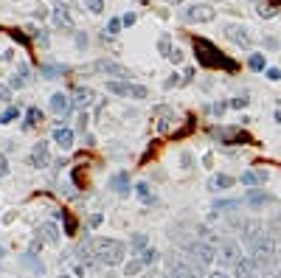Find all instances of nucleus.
Instances as JSON below:
<instances>
[{"label":"nucleus","mask_w":281,"mask_h":278,"mask_svg":"<svg viewBox=\"0 0 281 278\" xmlns=\"http://www.w3.org/2000/svg\"><path fill=\"white\" fill-rule=\"evenodd\" d=\"M250 261L256 264V270L262 276L270 278L276 273V264H279V247H276V239H273L270 231H262V233L253 239L250 244Z\"/></svg>","instance_id":"nucleus-1"},{"label":"nucleus","mask_w":281,"mask_h":278,"mask_svg":"<svg viewBox=\"0 0 281 278\" xmlns=\"http://www.w3.org/2000/svg\"><path fill=\"white\" fill-rule=\"evenodd\" d=\"M194 53H197V65H200V68H208V70L220 68V70H228V73H236L239 70L236 59L225 56V53L211 43V40H205V37H194Z\"/></svg>","instance_id":"nucleus-2"},{"label":"nucleus","mask_w":281,"mask_h":278,"mask_svg":"<svg viewBox=\"0 0 281 278\" xmlns=\"http://www.w3.org/2000/svg\"><path fill=\"white\" fill-rule=\"evenodd\" d=\"M90 247H93V256L98 259V264H107V267H118V264H124L127 244L118 242V239L93 236V239H90Z\"/></svg>","instance_id":"nucleus-3"},{"label":"nucleus","mask_w":281,"mask_h":278,"mask_svg":"<svg viewBox=\"0 0 281 278\" xmlns=\"http://www.w3.org/2000/svg\"><path fill=\"white\" fill-rule=\"evenodd\" d=\"M186 253H188V259H191L194 264H200V267H211V264L217 261V247H214V244H208V242H202V239L188 242Z\"/></svg>","instance_id":"nucleus-4"},{"label":"nucleus","mask_w":281,"mask_h":278,"mask_svg":"<svg viewBox=\"0 0 281 278\" xmlns=\"http://www.w3.org/2000/svg\"><path fill=\"white\" fill-rule=\"evenodd\" d=\"M107 93L121 96V98H132V101H140V98L149 96L143 85H135V82H118V79H110V82H107Z\"/></svg>","instance_id":"nucleus-5"},{"label":"nucleus","mask_w":281,"mask_h":278,"mask_svg":"<svg viewBox=\"0 0 281 278\" xmlns=\"http://www.w3.org/2000/svg\"><path fill=\"white\" fill-rule=\"evenodd\" d=\"M208 135L220 143H253V138L242 127H211Z\"/></svg>","instance_id":"nucleus-6"},{"label":"nucleus","mask_w":281,"mask_h":278,"mask_svg":"<svg viewBox=\"0 0 281 278\" xmlns=\"http://www.w3.org/2000/svg\"><path fill=\"white\" fill-rule=\"evenodd\" d=\"M239 259H242V247L234 239H220V244H217V261H220V267H236Z\"/></svg>","instance_id":"nucleus-7"},{"label":"nucleus","mask_w":281,"mask_h":278,"mask_svg":"<svg viewBox=\"0 0 281 278\" xmlns=\"http://www.w3.org/2000/svg\"><path fill=\"white\" fill-rule=\"evenodd\" d=\"M180 17H183L186 23H211V20L217 17V9H214L211 3H194V6L180 11Z\"/></svg>","instance_id":"nucleus-8"},{"label":"nucleus","mask_w":281,"mask_h":278,"mask_svg":"<svg viewBox=\"0 0 281 278\" xmlns=\"http://www.w3.org/2000/svg\"><path fill=\"white\" fill-rule=\"evenodd\" d=\"M93 70L96 73H101V76H113V79H118V82H130V68H124V65H118V62H113V59H96L93 62Z\"/></svg>","instance_id":"nucleus-9"},{"label":"nucleus","mask_w":281,"mask_h":278,"mask_svg":"<svg viewBox=\"0 0 281 278\" xmlns=\"http://www.w3.org/2000/svg\"><path fill=\"white\" fill-rule=\"evenodd\" d=\"M247 205V208H253V211H262L264 205H270V202H276V197L267 191H262V188H247L245 191V200H242Z\"/></svg>","instance_id":"nucleus-10"},{"label":"nucleus","mask_w":281,"mask_h":278,"mask_svg":"<svg viewBox=\"0 0 281 278\" xmlns=\"http://www.w3.org/2000/svg\"><path fill=\"white\" fill-rule=\"evenodd\" d=\"M53 26L59 28V31H73V17H70V6L68 3H62L56 0V6H53Z\"/></svg>","instance_id":"nucleus-11"},{"label":"nucleus","mask_w":281,"mask_h":278,"mask_svg":"<svg viewBox=\"0 0 281 278\" xmlns=\"http://www.w3.org/2000/svg\"><path fill=\"white\" fill-rule=\"evenodd\" d=\"M28 166H34V169H48V166H51V149H48L45 140L34 143L31 155H28Z\"/></svg>","instance_id":"nucleus-12"},{"label":"nucleus","mask_w":281,"mask_h":278,"mask_svg":"<svg viewBox=\"0 0 281 278\" xmlns=\"http://www.w3.org/2000/svg\"><path fill=\"white\" fill-rule=\"evenodd\" d=\"M48 107H51V113L56 115V118H65V115L73 110V98H70L68 93H53Z\"/></svg>","instance_id":"nucleus-13"},{"label":"nucleus","mask_w":281,"mask_h":278,"mask_svg":"<svg viewBox=\"0 0 281 278\" xmlns=\"http://www.w3.org/2000/svg\"><path fill=\"white\" fill-rule=\"evenodd\" d=\"M222 31H225V37H228L234 45H239V48H250V43H253L245 26H225Z\"/></svg>","instance_id":"nucleus-14"},{"label":"nucleus","mask_w":281,"mask_h":278,"mask_svg":"<svg viewBox=\"0 0 281 278\" xmlns=\"http://www.w3.org/2000/svg\"><path fill=\"white\" fill-rule=\"evenodd\" d=\"M110 188H113L118 197H130V194H132L130 174H127V172H115L113 177H110Z\"/></svg>","instance_id":"nucleus-15"},{"label":"nucleus","mask_w":281,"mask_h":278,"mask_svg":"<svg viewBox=\"0 0 281 278\" xmlns=\"http://www.w3.org/2000/svg\"><path fill=\"white\" fill-rule=\"evenodd\" d=\"M234 278H262V273L256 270V264L250 261V256H242L239 264L234 267Z\"/></svg>","instance_id":"nucleus-16"},{"label":"nucleus","mask_w":281,"mask_h":278,"mask_svg":"<svg viewBox=\"0 0 281 278\" xmlns=\"http://www.w3.org/2000/svg\"><path fill=\"white\" fill-rule=\"evenodd\" d=\"M242 185H247V188H256V185H264L267 183V172L264 169H247V172H242Z\"/></svg>","instance_id":"nucleus-17"},{"label":"nucleus","mask_w":281,"mask_h":278,"mask_svg":"<svg viewBox=\"0 0 281 278\" xmlns=\"http://www.w3.org/2000/svg\"><path fill=\"white\" fill-rule=\"evenodd\" d=\"M93 101H96V93H93L90 87H76V90H73V107L88 110V107H93Z\"/></svg>","instance_id":"nucleus-18"},{"label":"nucleus","mask_w":281,"mask_h":278,"mask_svg":"<svg viewBox=\"0 0 281 278\" xmlns=\"http://www.w3.org/2000/svg\"><path fill=\"white\" fill-rule=\"evenodd\" d=\"M51 140L62 149V152H68V149L73 146V130H68V127H56L53 135H51Z\"/></svg>","instance_id":"nucleus-19"},{"label":"nucleus","mask_w":281,"mask_h":278,"mask_svg":"<svg viewBox=\"0 0 281 278\" xmlns=\"http://www.w3.org/2000/svg\"><path fill=\"white\" fill-rule=\"evenodd\" d=\"M37 236H40L43 242H48V244H59V239H62L59 228L53 225V222H43V225L37 228Z\"/></svg>","instance_id":"nucleus-20"},{"label":"nucleus","mask_w":281,"mask_h":278,"mask_svg":"<svg viewBox=\"0 0 281 278\" xmlns=\"http://www.w3.org/2000/svg\"><path fill=\"white\" fill-rule=\"evenodd\" d=\"M155 118H158V132H172L175 113H172L169 107H155Z\"/></svg>","instance_id":"nucleus-21"},{"label":"nucleus","mask_w":281,"mask_h":278,"mask_svg":"<svg viewBox=\"0 0 281 278\" xmlns=\"http://www.w3.org/2000/svg\"><path fill=\"white\" fill-rule=\"evenodd\" d=\"M20 264H23V267H28L31 273H34V276H43V273H45V264L37 259L34 253H26V256H20Z\"/></svg>","instance_id":"nucleus-22"},{"label":"nucleus","mask_w":281,"mask_h":278,"mask_svg":"<svg viewBox=\"0 0 281 278\" xmlns=\"http://www.w3.org/2000/svg\"><path fill=\"white\" fill-rule=\"evenodd\" d=\"M28 85V65H17V73L9 79V87L11 90H20V87Z\"/></svg>","instance_id":"nucleus-23"},{"label":"nucleus","mask_w":281,"mask_h":278,"mask_svg":"<svg viewBox=\"0 0 281 278\" xmlns=\"http://www.w3.org/2000/svg\"><path fill=\"white\" fill-rule=\"evenodd\" d=\"M236 183V177H231V174H214V180H211V188L214 191H225Z\"/></svg>","instance_id":"nucleus-24"},{"label":"nucleus","mask_w":281,"mask_h":278,"mask_svg":"<svg viewBox=\"0 0 281 278\" xmlns=\"http://www.w3.org/2000/svg\"><path fill=\"white\" fill-rule=\"evenodd\" d=\"M37 124H43V110L34 104V107L26 110V124H23V130H31V127H37Z\"/></svg>","instance_id":"nucleus-25"},{"label":"nucleus","mask_w":281,"mask_h":278,"mask_svg":"<svg viewBox=\"0 0 281 278\" xmlns=\"http://www.w3.org/2000/svg\"><path fill=\"white\" fill-rule=\"evenodd\" d=\"M62 73H68L65 65H40V76H45V79H59Z\"/></svg>","instance_id":"nucleus-26"},{"label":"nucleus","mask_w":281,"mask_h":278,"mask_svg":"<svg viewBox=\"0 0 281 278\" xmlns=\"http://www.w3.org/2000/svg\"><path fill=\"white\" fill-rule=\"evenodd\" d=\"M143 267H146V264H143L140 259H130L127 264H124V278H135Z\"/></svg>","instance_id":"nucleus-27"},{"label":"nucleus","mask_w":281,"mask_h":278,"mask_svg":"<svg viewBox=\"0 0 281 278\" xmlns=\"http://www.w3.org/2000/svg\"><path fill=\"white\" fill-rule=\"evenodd\" d=\"M135 194H138V197L146 202V205H152V202H155V194H152L149 183H138V185H135Z\"/></svg>","instance_id":"nucleus-28"},{"label":"nucleus","mask_w":281,"mask_h":278,"mask_svg":"<svg viewBox=\"0 0 281 278\" xmlns=\"http://www.w3.org/2000/svg\"><path fill=\"white\" fill-rule=\"evenodd\" d=\"M239 205H242V200H217L214 202V211L217 214H228V211L239 208Z\"/></svg>","instance_id":"nucleus-29"},{"label":"nucleus","mask_w":281,"mask_h":278,"mask_svg":"<svg viewBox=\"0 0 281 278\" xmlns=\"http://www.w3.org/2000/svg\"><path fill=\"white\" fill-rule=\"evenodd\" d=\"M28 37H31L34 43H40V48H48V43H51L45 28H28Z\"/></svg>","instance_id":"nucleus-30"},{"label":"nucleus","mask_w":281,"mask_h":278,"mask_svg":"<svg viewBox=\"0 0 281 278\" xmlns=\"http://www.w3.org/2000/svg\"><path fill=\"white\" fill-rule=\"evenodd\" d=\"M247 68L253 70V73H262L264 70V53H250V56H247Z\"/></svg>","instance_id":"nucleus-31"},{"label":"nucleus","mask_w":281,"mask_h":278,"mask_svg":"<svg viewBox=\"0 0 281 278\" xmlns=\"http://www.w3.org/2000/svg\"><path fill=\"white\" fill-rule=\"evenodd\" d=\"M62 222H65V236H73L76 233V219H73V214H70V211H65V214H62Z\"/></svg>","instance_id":"nucleus-32"},{"label":"nucleus","mask_w":281,"mask_h":278,"mask_svg":"<svg viewBox=\"0 0 281 278\" xmlns=\"http://www.w3.org/2000/svg\"><path fill=\"white\" fill-rule=\"evenodd\" d=\"M158 51L163 53L166 59H169V56H172V51H175V48H172V37H169V34H163V37H160V40H158Z\"/></svg>","instance_id":"nucleus-33"},{"label":"nucleus","mask_w":281,"mask_h":278,"mask_svg":"<svg viewBox=\"0 0 281 278\" xmlns=\"http://www.w3.org/2000/svg\"><path fill=\"white\" fill-rule=\"evenodd\" d=\"M17 115H20V107H6V110L0 113V124H11Z\"/></svg>","instance_id":"nucleus-34"},{"label":"nucleus","mask_w":281,"mask_h":278,"mask_svg":"<svg viewBox=\"0 0 281 278\" xmlns=\"http://www.w3.org/2000/svg\"><path fill=\"white\" fill-rule=\"evenodd\" d=\"M158 259H160V253L155 250V247H146V250H140V261H143V264H155Z\"/></svg>","instance_id":"nucleus-35"},{"label":"nucleus","mask_w":281,"mask_h":278,"mask_svg":"<svg viewBox=\"0 0 281 278\" xmlns=\"http://www.w3.org/2000/svg\"><path fill=\"white\" fill-rule=\"evenodd\" d=\"M130 244H132V250H146V233H135V236H132V239H130Z\"/></svg>","instance_id":"nucleus-36"},{"label":"nucleus","mask_w":281,"mask_h":278,"mask_svg":"<svg viewBox=\"0 0 281 278\" xmlns=\"http://www.w3.org/2000/svg\"><path fill=\"white\" fill-rule=\"evenodd\" d=\"M228 107H231V101H214V104L208 107V113L211 115H220V118H222V113H225Z\"/></svg>","instance_id":"nucleus-37"},{"label":"nucleus","mask_w":281,"mask_h":278,"mask_svg":"<svg viewBox=\"0 0 281 278\" xmlns=\"http://www.w3.org/2000/svg\"><path fill=\"white\" fill-rule=\"evenodd\" d=\"M85 6H88V11H93V14H101V11H104V0H85Z\"/></svg>","instance_id":"nucleus-38"},{"label":"nucleus","mask_w":281,"mask_h":278,"mask_svg":"<svg viewBox=\"0 0 281 278\" xmlns=\"http://www.w3.org/2000/svg\"><path fill=\"white\" fill-rule=\"evenodd\" d=\"M256 11H259V17H273V14H276V6H270V3H262Z\"/></svg>","instance_id":"nucleus-39"},{"label":"nucleus","mask_w":281,"mask_h":278,"mask_svg":"<svg viewBox=\"0 0 281 278\" xmlns=\"http://www.w3.org/2000/svg\"><path fill=\"white\" fill-rule=\"evenodd\" d=\"M121 26H124L121 20H118V17H113L110 23H107V34H118V31H121Z\"/></svg>","instance_id":"nucleus-40"},{"label":"nucleus","mask_w":281,"mask_h":278,"mask_svg":"<svg viewBox=\"0 0 281 278\" xmlns=\"http://www.w3.org/2000/svg\"><path fill=\"white\" fill-rule=\"evenodd\" d=\"M250 104V98L247 96H236V98H231V107H236V110H242V107Z\"/></svg>","instance_id":"nucleus-41"},{"label":"nucleus","mask_w":281,"mask_h":278,"mask_svg":"<svg viewBox=\"0 0 281 278\" xmlns=\"http://www.w3.org/2000/svg\"><path fill=\"white\" fill-rule=\"evenodd\" d=\"M9 160H6V155H3V152H0V177H9Z\"/></svg>","instance_id":"nucleus-42"},{"label":"nucleus","mask_w":281,"mask_h":278,"mask_svg":"<svg viewBox=\"0 0 281 278\" xmlns=\"http://www.w3.org/2000/svg\"><path fill=\"white\" fill-rule=\"evenodd\" d=\"M0 101H6V104L11 101V87L9 85H0Z\"/></svg>","instance_id":"nucleus-43"},{"label":"nucleus","mask_w":281,"mask_h":278,"mask_svg":"<svg viewBox=\"0 0 281 278\" xmlns=\"http://www.w3.org/2000/svg\"><path fill=\"white\" fill-rule=\"evenodd\" d=\"M11 37H14V40H17L20 45H28V43H31V37L23 34V31H11Z\"/></svg>","instance_id":"nucleus-44"},{"label":"nucleus","mask_w":281,"mask_h":278,"mask_svg":"<svg viewBox=\"0 0 281 278\" xmlns=\"http://www.w3.org/2000/svg\"><path fill=\"white\" fill-rule=\"evenodd\" d=\"M135 20H138V14H132V11H127V14L121 17V23H124L127 28H130V26H135Z\"/></svg>","instance_id":"nucleus-45"},{"label":"nucleus","mask_w":281,"mask_h":278,"mask_svg":"<svg viewBox=\"0 0 281 278\" xmlns=\"http://www.w3.org/2000/svg\"><path fill=\"white\" fill-rule=\"evenodd\" d=\"M43 239H40V236H37V239H34V242H31V247H28V253H34V256H37V253H40V250H43Z\"/></svg>","instance_id":"nucleus-46"},{"label":"nucleus","mask_w":281,"mask_h":278,"mask_svg":"<svg viewBox=\"0 0 281 278\" xmlns=\"http://www.w3.org/2000/svg\"><path fill=\"white\" fill-rule=\"evenodd\" d=\"M264 48H267V51H276V48H279V40H276V37H264Z\"/></svg>","instance_id":"nucleus-47"},{"label":"nucleus","mask_w":281,"mask_h":278,"mask_svg":"<svg viewBox=\"0 0 281 278\" xmlns=\"http://www.w3.org/2000/svg\"><path fill=\"white\" fill-rule=\"evenodd\" d=\"M205 278H231V276L220 267V270H211V273H205Z\"/></svg>","instance_id":"nucleus-48"},{"label":"nucleus","mask_w":281,"mask_h":278,"mask_svg":"<svg viewBox=\"0 0 281 278\" xmlns=\"http://www.w3.org/2000/svg\"><path fill=\"white\" fill-rule=\"evenodd\" d=\"M264 76L270 79V82H279V79H281V70L279 68H267V73H264Z\"/></svg>","instance_id":"nucleus-49"},{"label":"nucleus","mask_w":281,"mask_h":278,"mask_svg":"<svg viewBox=\"0 0 281 278\" xmlns=\"http://www.w3.org/2000/svg\"><path fill=\"white\" fill-rule=\"evenodd\" d=\"M169 62L180 65V62H183V51H180V48H175V51H172V56H169Z\"/></svg>","instance_id":"nucleus-50"},{"label":"nucleus","mask_w":281,"mask_h":278,"mask_svg":"<svg viewBox=\"0 0 281 278\" xmlns=\"http://www.w3.org/2000/svg\"><path fill=\"white\" fill-rule=\"evenodd\" d=\"M76 48H82V51L88 48V37L85 34H76Z\"/></svg>","instance_id":"nucleus-51"},{"label":"nucleus","mask_w":281,"mask_h":278,"mask_svg":"<svg viewBox=\"0 0 281 278\" xmlns=\"http://www.w3.org/2000/svg\"><path fill=\"white\" fill-rule=\"evenodd\" d=\"M101 219H104L101 214H93V217H90V228H98L101 225Z\"/></svg>","instance_id":"nucleus-52"},{"label":"nucleus","mask_w":281,"mask_h":278,"mask_svg":"<svg viewBox=\"0 0 281 278\" xmlns=\"http://www.w3.org/2000/svg\"><path fill=\"white\" fill-rule=\"evenodd\" d=\"M276 121H279V124H281V110H276Z\"/></svg>","instance_id":"nucleus-53"},{"label":"nucleus","mask_w":281,"mask_h":278,"mask_svg":"<svg viewBox=\"0 0 281 278\" xmlns=\"http://www.w3.org/2000/svg\"><path fill=\"white\" fill-rule=\"evenodd\" d=\"M270 278H281V270H276V273H273V276Z\"/></svg>","instance_id":"nucleus-54"},{"label":"nucleus","mask_w":281,"mask_h":278,"mask_svg":"<svg viewBox=\"0 0 281 278\" xmlns=\"http://www.w3.org/2000/svg\"><path fill=\"white\" fill-rule=\"evenodd\" d=\"M143 278H169V276H143Z\"/></svg>","instance_id":"nucleus-55"},{"label":"nucleus","mask_w":281,"mask_h":278,"mask_svg":"<svg viewBox=\"0 0 281 278\" xmlns=\"http://www.w3.org/2000/svg\"><path fill=\"white\" fill-rule=\"evenodd\" d=\"M3 256H6V247H0V259H3Z\"/></svg>","instance_id":"nucleus-56"},{"label":"nucleus","mask_w":281,"mask_h":278,"mask_svg":"<svg viewBox=\"0 0 281 278\" xmlns=\"http://www.w3.org/2000/svg\"><path fill=\"white\" fill-rule=\"evenodd\" d=\"M169 3H180V0H169Z\"/></svg>","instance_id":"nucleus-57"},{"label":"nucleus","mask_w":281,"mask_h":278,"mask_svg":"<svg viewBox=\"0 0 281 278\" xmlns=\"http://www.w3.org/2000/svg\"><path fill=\"white\" fill-rule=\"evenodd\" d=\"M59 278H70V276H59Z\"/></svg>","instance_id":"nucleus-58"}]
</instances>
